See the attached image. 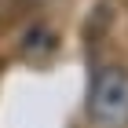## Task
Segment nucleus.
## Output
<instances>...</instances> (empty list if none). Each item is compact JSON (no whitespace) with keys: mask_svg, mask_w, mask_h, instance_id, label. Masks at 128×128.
<instances>
[{"mask_svg":"<svg viewBox=\"0 0 128 128\" xmlns=\"http://www.w3.org/2000/svg\"><path fill=\"white\" fill-rule=\"evenodd\" d=\"M92 128H128V70L106 62L92 73L88 102H84Z\"/></svg>","mask_w":128,"mask_h":128,"instance_id":"1","label":"nucleus"},{"mask_svg":"<svg viewBox=\"0 0 128 128\" xmlns=\"http://www.w3.org/2000/svg\"><path fill=\"white\" fill-rule=\"evenodd\" d=\"M18 48L26 59L40 62V59H51L55 51H59V33H55V26H48V22H37V26H30V30L22 33Z\"/></svg>","mask_w":128,"mask_h":128,"instance_id":"2","label":"nucleus"},{"mask_svg":"<svg viewBox=\"0 0 128 128\" xmlns=\"http://www.w3.org/2000/svg\"><path fill=\"white\" fill-rule=\"evenodd\" d=\"M15 4H18V0H0V22H4V18H11Z\"/></svg>","mask_w":128,"mask_h":128,"instance_id":"3","label":"nucleus"}]
</instances>
